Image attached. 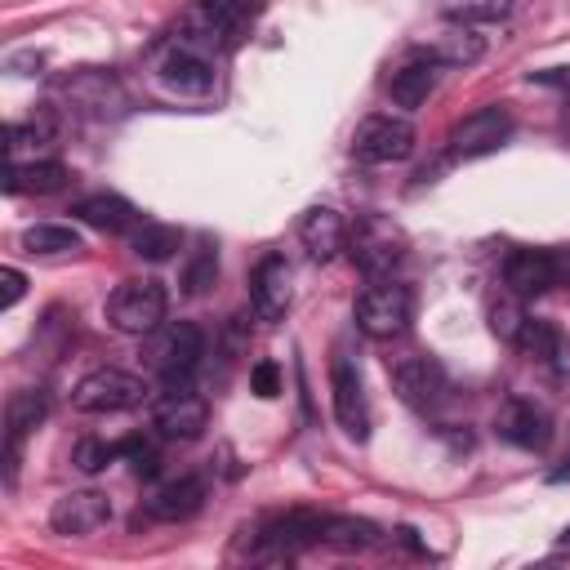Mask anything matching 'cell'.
I'll list each match as a JSON object with an SVG mask.
<instances>
[{
	"label": "cell",
	"mask_w": 570,
	"mask_h": 570,
	"mask_svg": "<svg viewBox=\"0 0 570 570\" xmlns=\"http://www.w3.org/2000/svg\"><path fill=\"white\" fill-rule=\"evenodd\" d=\"M249 303L263 321H281L289 312V263L281 254H263L249 276Z\"/></svg>",
	"instance_id": "2e32d148"
},
{
	"label": "cell",
	"mask_w": 570,
	"mask_h": 570,
	"mask_svg": "<svg viewBox=\"0 0 570 570\" xmlns=\"http://www.w3.org/2000/svg\"><path fill=\"white\" fill-rule=\"evenodd\" d=\"M441 13H445L450 22L476 27V22H499V18H508V13H512V0H445Z\"/></svg>",
	"instance_id": "4dcf8cb0"
},
{
	"label": "cell",
	"mask_w": 570,
	"mask_h": 570,
	"mask_svg": "<svg viewBox=\"0 0 570 570\" xmlns=\"http://www.w3.org/2000/svg\"><path fill=\"white\" fill-rule=\"evenodd\" d=\"M414 151V125L405 116H365L352 134V156L361 165H392Z\"/></svg>",
	"instance_id": "52a82bcc"
},
{
	"label": "cell",
	"mask_w": 570,
	"mask_h": 570,
	"mask_svg": "<svg viewBox=\"0 0 570 570\" xmlns=\"http://www.w3.org/2000/svg\"><path fill=\"white\" fill-rule=\"evenodd\" d=\"M67 187V165L58 160H9V174H4V191L9 196H49V191H62Z\"/></svg>",
	"instance_id": "44dd1931"
},
{
	"label": "cell",
	"mask_w": 570,
	"mask_h": 570,
	"mask_svg": "<svg viewBox=\"0 0 570 570\" xmlns=\"http://www.w3.org/2000/svg\"><path fill=\"white\" fill-rule=\"evenodd\" d=\"M330 392H334V419L343 423V432L352 441H365L370 436V405H365V387H361V374L347 356H334L330 365Z\"/></svg>",
	"instance_id": "4fadbf2b"
},
{
	"label": "cell",
	"mask_w": 570,
	"mask_h": 570,
	"mask_svg": "<svg viewBox=\"0 0 570 570\" xmlns=\"http://www.w3.org/2000/svg\"><path fill=\"white\" fill-rule=\"evenodd\" d=\"M347 254H352V263L370 276V281H379V276H392V267L405 258V236L387 223V218H361L352 232H347Z\"/></svg>",
	"instance_id": "8992f818"
},
{
	"label": "cell",
	"mask_w": 570,
	"mask_h": 570,
	"mask_svg": "<svg viewBox=\"0 0 570 570\" xmlns=\"http://www.w3.org/2000/svg\"><path fill=\"white\" fill-rule=\"evenodd\" d=\"M485 316H490V334L499 338V343H521V330H525V303H521V294H512V289H499L494 298H490V307H485Z\"/></svg>",
	"instance_id": "83f0119b"
},
{
	"label": "cell",
	"mask_w": 570,
	"mask_h": 570,
	"mask_svg": "<svg viewBox=\"0 0 570 570\" xmlns=\"http://www.w3.org/2000/svg\"><path fill=\"white\" fill-rule=\"evenodd\" d=\"M432 89H436V62H432V58H414V62L396 67V71H392V80H387L392 102H396V107H405V111L423 107V102L432 98Z\"/></svg>",
	"instance_id": "cb8c5ba5"
},
{
	"label": "cell",
	"mask_w": 570,
	"mask_h": 570,
	"mask_svg": "<svg viewBox=\"0 0 570 570\" xmlns=\"http://www.w3.org/2000/svg\"><path fill=\"white\" fill-rule=\"evenodd\" d=\"M485 53V36H476L468 22H450L445 31H436L423 45V58H432L436 67H468Z\"/></svg>",
	"instance_id": "ffe728a7"
},
{
	"label": "cell",
	"mask_w": 570,
	"mask_h": 570,
	"mask_svg": "<svg viewBox=\"0 0 570 570\" xmlns=\"http://www.w3.org/2000/svg\"><path fill=\"white\" fill-rule=\"evenodd\" d=\"M18 245H22L27 254L53 258V254H76V249H80V236H76L71 227H62V223H36V227H27V232L18 236Z\"/></svg>",
	"instance_id": "f1b7e54d"
},
{
	"label": "cell",
	"mask_w": 570,
	"mask_h": 570,
	"mask_svg": "<svg viewBox=\"0 0 570 570\" xmlns=\"http://www.w3.org/2000/svg\"><path fill=\"white\" fill-rule=\"evenodd\" d=\"M107 521H111V499L102 490H71V494L53 499V508H49V525L71 539H85V534L102 530Z\"/></svg>",
	"instance_id": "9a60e30c"
},
{
	"label": "cell",
	"mask_w": 570,
	"mask_h": 570,
	"mask_svg": "<svg viewBox=\"0 0 570 570\" xmlns=\"http://www.w3.org/2000/svg\"><path fill=\"white\" fill-rule=\"evenodd\" d=\"M321 530H325V517H316V512H285V517H276L258 539H263V552H272V557H294V552L321 543Z\"/></svg>",
	"instance_id": "d6986e66"
},
{
	"label": "cell",
	"mask_w": 570,
	"mask_h": 570,
	"mask_svg": "<svg viewBox=\"0 0 570 570\" xmlns=\"http://www.w3.org/2000/svg\"><path fill=\"white\" fill-rule=\"evenodd\" d=\"M508 138H512V116L503 107H481V111L463 116L445 142H450V160H481V156L499 151Z\"/></svg>",
	"instance_id": "ba28073f"
},
{
	"label": "cell",
	"mask_w": 570,
	"mask_h": 570,
	"mask_svg": "<svg viewBox=\"0 0 570 570\" xmlns=\"http://www.w3.org/2000/svg\"><path fill=\"white\" fill-rule=\"evenodd\" d=\"M62 94L71 98L76 111H89V116H102V120L125 107L120 85L111 76H102V71H76V76H67L62 80Z\"/></svg>",
	"instance_id": "e0dca14e"
},
{
	"label": "cell",
	"mask_w": 570,
	"mask_h": 570,
	"mask_svg": "<svg viewBox=\"0 0 570 570\" xmlns=\"http://www.w3.org/2000/svg\"><path fill=\"white\" fill-rule=\"evenodd\" d=\"M205 356V334L191 321H165L142 343V365L160 374L165 383H183Z\"/></svg>",
	"instance_id": "7a4b0ae2"
},
{
	"label": "cell",
	"mask_w": 570,
	"mask_h": 570,
	"mask_svg": "<svg viewBox=\"0 0 570 570\" xmlns=\"http://www.w3.org/2000/svg\"><path fill=\"white\" fill-rule=\"evenodd\" d=\"M27 289V276L18 267H0V307H13Z\"/></svg>",
	"instance_id": "d590c367"
},
{
	"label": "cell",
	"mask_w": 570,
	"mask_h": 570,
	"mask_svg": "<svg viewBox=\"0 0 570 570\" xmlns=\"http://www.w3.org/2000/svg\"><path fill=\"white\" fill-rule=\"evenodd\" d=\"M120 450L111 445V441H98V436H85V441H76V450H71V463L80 468V472H102L111 459H116Z\"/></svg>",
	"instance_id": "836d02e7"
},
{
	"label": "cell",
	"mask_w": 570,
	"mask_h": 570,
	"mask_svg": "<svg viewBox=\"0 0 570 570\" xmlns=\"http://www.w3.org/2000/svg\"><path fill=\"white\" fill-rule=\"evenodd\" d=\"M552 481H557V485H561V481H570V454H566V463H561V468H552Z\"/></svg>",
	"instance_id": "f35d334b"
},
{
	"label": "cell",
	"mask_w": 570,
	"mask_h": 570,
	"mask_svg": "<svg viewBox=\"0 0 570 570\" xmlns=\"http://www.w3.org/2000/svg\"><path fill=\"white\" fill-rule=\"evenodd\" d=\"M71 214L85 223V227H94V232H107V236H116V232H129L134 227V205L125 200V196H116V191H94V196H85V200H76L71 205Z\"/></svg>",
	"instance_id": "603a6c76"
},
{
	"label": "cell",
	"mask_w": 570,
	"mask_h": 570,
	"mask_svg": "<svg viewBox=\"0 0 570 570\" xmlns=\"http://www.w3.org/2000/svg\"><path fill=\"white\" fill-rule=\"evenodd\" d=\"M9 142V160H45V151L58 142V125H53V116L49 111H40L36 120H27V125H9V134H4Z\"/></svg>",
	"instance_id": "484cf974"
},
{
	"label": "cell",
	"mask_w": 570,
	"mask_h": 570,
	"mask_svg": "<svg viewBox=\"0 0 570 570\" xmlns=\"http://www.w3.org/2000/svg\"><path fill=\"white\" fill-rule=\"evenodd\" d=\"M561 276H566V263L548 249H512L503 263V285L521 298L548 294L552 285H561Z\"/></svg>",
	"instance_id": "7c38bea8"
},
{
	"label": "cell",
	"mask_w": 570,
	"mask_h": 570,
	"mask_svg": "<svg viewBox=\"0 0 570 570\" xmlns=\"http://www.w3.org/2000/svg\"><path fill=\"white\" fill-rule=\"evenodd\" d=\"M566 120H570V107H566Z\"/></svg>",
	"instance_id": "ab89813d"
},
{
	"label": "cell",
	"mask_w": 570,
	"mask_h": 570,
	"mask_svg": "<svg viewBox=\"0 0 570 570\" xmlns=\"http://www.w3.org/2000/svg\"><path fill=\"white\" fill-rule=\"evenodd\" d=\"M298 240H303V249H307L316 263H330V258L347 245V223H343L338 209L312 205V209L298 218Z\"/></svg>",
	"instance_id": "ac0fdd59"
},
{
	"label": "cell",
	"mask_w": 570,
	"mask_h": 570,
	"mask_svg": "<svg viewBox=\"0 0 570 570\" xmlns=\"http://www.w3.org/2000/svg\"><path fill=\"white\" fill-rule=\"evenodd\" d=\"M156 80H160V89H169L178 98H205L214 89V62L187 45H174L156 62Z\"/></svg>",
	"instance_id": "8fae6325"
},
{
	"label": "cell",
	"mask_w": 570,
	"mask_h": 570,
	"mask_svg": "<svg viewBox=\"0 0 570 570\" xmlns=\"http://www.w3.org/2000/svg\"><path fill=\"white\" fill-rule=\"evenodd\" d=\"M534 85H552V89H570V67H543V71H530Z\"/></svg>",
	"instance_id": "8d00e7d4"
},
{
	"label": "cell",
	"mask_w": 570,
	"mask_h": 570,
	"mask_svg": "<svg viewBox=\"0 0 570 570\" xmlns=\"http://www.w3.org/2000/svg\"><path fill=\"white\" fill-rule=\"evenodd\" d=\"M552 557H570V525L561 530V539L552 543Z\"/></svg>",
	"instance_id": "74e56055"
},
{
	"label": "cell",
	"mask_w": 570,
	"mask_h": 570,
	"mask_svg": "<svg viewBox=\"0 0 570 570\" xmlns=\"http://www.w3.org/2000/svg\"><path fill=\"white\" fill-rule=\"evenodd\" d=\"M214 281H218V254H214L209 245H200V249L187 258V267H183V289H187L191 298H200V294H209Z\"/></svg>",
	"instance_id": "1f68e13d"
},
{
	"label": "cell",
	"mask_w": 570,
	"mask_h": 570,
	"mask_svg": "<svg viewBox=\"0 0 570 570\" xmlns=\"http://www.w3.org/2000/svg\"><path fill=\"white\" fill-rule=\"evenodd\" d=\"M147 396V383L129 370H94L85 374L76 387H71V405L80 414H120V410H134L138 401Z\"/></svg>",
	"instance_id": "5b68a950"
},
{
	"label": "cell",
	"mask_w": 570,
	"mask_h": 570,
	"mask_svg": "<svg viewBox=\"0 0 570 570\" xmlns=\"http://www.w3.org/2000/svg\"><path fill=\"white\" fill-rule=\"evenodd\" d=\"M165 312H169V294L156 276H134V281H120L107 298V325L120 330V334H151L156 325H165Z\"/></svg>",
	"instance_id": "3957f363"
},
{
	"label": "cell",
	"mask_w": 570,
	"mask_h": 570,
	"mask_svg": "<svg viewBox=\"0 0 570 570\" xmlns=\"http://www.w3.org/2000/svg\"><path fill=\"white\" fill-rule=\"evenodd\" d=\"M352 316H356V330L365 338H374V343L401 338L410 330V321H414V294L405 285H396L392 276H379L374 285H365L356 294Z\"/></svg>",
	"instance_id": "6da1fadb"
},
{
	"label": "cell",
	"mask_w": 570,
	"mask_h": 570,
	"mask_svg": "<svg viewBox=\"0 0 570 570\" xmlns=\"http://www.w3.org/2000/svg\"><path fill=\"white\" fill-rule=\"evenodd\" d=\"M494 428H499V436H503L508 445H517V450H543V445L552 441V419H548V410L534 405V401H525V396H508V401L499 405V414H494Z\"/></svg>",
	"instance_id": "5bb4252c"
},
{
	"label": "cell",
	"mask_w": 570,
	"mask_h": 570,
	"mask_svg": "<svg viewBox=\"0 0 570 570\" xmlns=\"http://www.w3.org/2000/svg\"><path fill=\"white\" fill-rule=\"evenodd\" d=\"M249 392L263 396V401H272V396L281 392V365H276V361H258V365L249 370Z\"/></svg>",
	"instance_id": "e575fe53"
},
{
	"label": "cell",
	"mask_w": 570,
	"mask_h": 570,
	"mask_svg": "<svg viewBox=\"0 0 570 570\" xmlns=\"http://www.w3.org/2000/svg\"><path fill=\"white\" fill-rule=\"evenodd\" d=\"M49 414V401L40 387H22L9 396L4 405V445H22V436H31Z\"/></svg>",
	"instance_id": "d4e9b609"
},
{
	"label": "cell",
	"mask_w": 570,
	"mask_h": 570,
	"mask_svg": "<svg viewBox=\"0 0 570 570\" xmlns=\"http://www.w3.org/2000/svg\"><path fill=\"white\" fill-rule=\"evenodd\" d=\"M178 245H183V236H178V227H169V223H142V227H134V236H129V249H134L138 258H147V263L174 258Z\"/></svg>",
	"instance_id": "f546056e"
},
{
	"label": "cell",
	"mask_w": 570,
	"mask_h": 570,
	"mask_svg": "<svg viewBox=\"0 0 570 570\" xmlns=\"http://www.w3.org/2000/svg\"><path fill=\"white\" fill-rule=\"evenodd\" d=\"M205 423H209V405H205V396H196L191 387L169 383V387L151 401V428H156L160 436H169V441H196V436L205 432Z\"/></svg>",
	"instance_id": "9c48e42d"
},
{
	"label": "cell",
	"mask_w": 570,
	"mask_h": 570,
	"mask_svg": "<svg viewBox=\"0 0 570 570\" xmlns=\"http://www.w3.org/2000/svg\"><path fill=\"white\" fill-rule=\"evenodd\" d=\"M383 530L365 517H325V530H321V543L338 548V552H370L379 548Z\"/></svg>",
	"instance_id": "4316f807"
},
{
	"label": "cell",
	"mask_w": 570,
	"mask_h": 570,
	"mask_svg": "<svg viewBox=\"0 0 570 570\" xmlns=\"http://www.w3.org/2000/svg\"><path fill=\"white\" fill-rule=\"evenodd\" d=\"M387 379L396 387V396L414 410H436L445 405L450 396V379L441 370L436 356H423V352H405V356H392L387 361Z\"/></svg>",
	"instance_id": "277c9868"
},
{
	"label": "cell",
	"mask_w": 570,
	"mask_h": 570,
	"mask_svg": "<svg viewBox=\"0 0 570 570\" xmlns=\"http://www.w3.org/2000/svg\"><path fill=\"white\" fill-rule=\"evenodd\" d=\"M517 347L543 370V379H552V383H566V379H570V334H566L557 321L530 316Z\"/></svg>",
	"instance_id": "30bf717a"
},
{
	"label": "cell",
	"mask_w": 570,
	"mask_h": 570,
	"mask_svg": "<svg viewBox=\"0 0 570 570\" xmlns=\"http://www.w3.org/2000/svg\"><path fill=\"white\" fill-rule=\"evenodd\" d=\"M116 450H120V459L129 463L134 476H156V472H160V454H156L151 441H142V436H125Z\"/></svg>",
	"instance_id": "d6a6232c"
},
{
	"label": "cell",
	"mask_w": 570,
	"mask_h": 570,
	"mask_svg": "<svg viewBox=\"0 0 570 570\" xmlns=\"http://www.w3.org/2000/svg\"><path fill=\"white\" fill-rule=\"evenodd\" d=\"M205 503V481L200 476H178L169 485H160L151 499H147V517L151 521H187L196 517Z\"/></svg>",
	"instance_id": "7402d4cb"
}]
</instances>
